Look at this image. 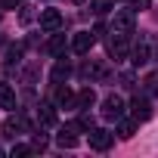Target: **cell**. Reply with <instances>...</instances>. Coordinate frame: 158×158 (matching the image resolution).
<instances>
[{
	"instance_id": "obj_1",
	"label": "cell",
	"mask_w": 158,
	"mask_h": 158,
	"mask_svg": "<svg viewBox=\"0 0 158 158\" xmlns=\"http://www.w3.org/2000/svg\"><path fill=\"white\" fill-rule=\"evenodd\" d=\"M133 28H136V10H115L112 31L115 34H133Z\"/></svg>"
},
{
	"instance_id": "obj_2",
	"label": "cell",
	"mask_w": 158,
	"mask_h": 158,
	"mask_svg": "<svg viewBox=\"0 0 158 158\" xmlns=\"http://www.w3.org/2000/svg\"><path fill=\"white\" fill-rule=\"evenodd\" d=\"M124 112H127V106H124V99H121V96H115V93H112V96H106V99H102V118H106V121H121V118H124Z\"/></svg>"
},
{
	"instance_id": "obj_3",
	"label": "cell",
	"mask_w": 158,
	"mask_h": 158,
	"mask_svg": "<svg viewBox=\"0 0 158 158\" xmlns=\"http://www.w3.org/2000/svg\"><path fill=\"white\" fill-rule=\"evenodd\" d=\"M127 37H130V34H115V31H112V37H109V56H112L115 62L127 59Z\"/></svg>"
},
{
	"instance_id": "obj_4",
	"label": "cell",
	"mask_w": 158,
	"mask_h": 158,
	"mask_svg": "<svg viewBox=\"0 0 158 158\" xmlns=\"http://www.w3.org/2000/svg\"><path fill=\"white\" fill-rule=\"evenodd\" d=\"M112 143H115V133H109V130H102V127H93V130H90V149L106 152Z\"/></svg>"
},
{
	"instance_id": "obj_5",
	"label": "cell",
	"mask_w": 158,
	"mask_h": 158,
	"mask_svg": "<svg viewBox=\"0 0 158 158\" xmlns=\"http://www.w3.org/2000/svg\"><path fill=\"white\" fill-rule=\"evenodd\" d=\"M93 44H96V34H90V31H77V34L71 37V50H74L77 56L90 53V50H93Z\"/></svg>"
},
{
	"instance_id": "obj_6",
	"label": "cell",
	"mask_w": 158,
	"mask_h": 158,
	"mask_svg": "<svg viewBox=\"0 0 158 158\" xmlns=\"http://www.w3.org/2000/svg\"><path fill=\"white\" fill-rule=\"evenodd\" d=\"M130 115H133L136 124H139V121H149V118H152V102H149L146 96H136V99L130 102Z\"/></svg>"
},
{
	"instance_id": "obj_7",
	"label": "cell",
	"mask_w": 158,
	"mask_h": 158,
	"mask_svg": "<svg viewBox=\"0 0 158 158\" xmlns=\"http://www.w3.org/2000/svg\"><path fill=\"white\" fill-rule=\"evenodd\" d=\"M149 59H152V44H149V40H139V44L130 50V62L139 68V65H146Z\"/></svg>"
},
{
	"instance_id": "obj_8",
	"label": "cell",
	"mask_w": 158,
	"mask_h": 158,
	"mask_svg": "<svg viewBox=\"0 0 158 158\" xmlns=\"http://www.w3.org/2000/svg\"><path fill=\"white\" fill-rule=\"evenodd\" d=\"M40 28L44 31H59L62 28V13L59 10H44L40 13Z\"/></svg>"
},
{
	"instance_id": "obj_9",
	"label": "cell",
	"mask_w": 158,
	"mask_h": 158,
	"mask_svg": "<svg viewBox=\"0 0 158 158\" xmlns=\"http://www.w3.org/2000/svg\"><path fill=\"white\" fill-rule=\"evenodd\" d=\"M81 77L84 81H99V77H106V65L102 62H87L81 68Z\"/></svg>"
},
{
	"instance_id": "obj_10",
	"label": "cell",
	"mask_w": 158,
	"mask_h": 158,
	"mask_svg": "<svg viewBox=\"0 0 158 158\" xmlns=\"http://www.w3.org/2000/svg\"><path fill=\"white\" fill-rule=\"evenodd\" d=\"M37 118H40V124H44V127H56V106H53V102H40Z\"/></svg>"
},
{
	"instance_id": "obj_11",
	"label": "cell",
	"mask_w": 158,
	"mask_h": 158,
	"mask_svg": "<svg viewBox=\"0 0 158 158\" xmlns=\"http://www.w3.org/2000/svg\"><path fill=\"white\" fill-rule=\"evenodd\" d=\"M74 96H77V93H74L71 87H65V84L56 87V106H65V109H68V106H74Z\"/></svg>"
},
{
	"instance_id": "obj_12",
	"label": "cell",
	"mask_w": 158,
	"mask_h": 158,
	"mask_svg": "<svg viewBox=\"0 0 158 158\" xmlns=\"http://www.w3.org/2000/svg\"><path fill=\"white\" fill-rule=\"evenodd\" d=\"M22 130H28L25 118H6V121H3V136H16V133H22Z\"/></svg>"
},
{
	"instance_id": "obj_13",
	"label": "cell",
	"mask_w": 158,
	"mask_h": 158,
	"mask_svg": "<svg viewBox=\"0 0 158 158\" xmlns=\"http://www.w3.org/2000/svg\"><path fill=\"white\" fill-rule=\"evenodd\" d=\"M96 102V93H93V87H84L81 93L74 96V109H90Z\"/></svg>"
},
{
	"instance_id": "obj_14",
	"label": "cell",
	"mask_w": 158,
	"mask_h": 158,
	"mask_svg": "<svg viewBox=\"0 0 158 158\" xmlns=\"http://www.w3.org/2000/svg\"><path fill=\"white\" fill-rule=\"evenodd\" d=\"M74 130H77V127H62V130H59V136H56V143H59L62 149H71V146H77V136H74Z\"/></svg>"
},
{
	"instance_id": "obj_15",
	"label": "cell",
	"mask_w": 158,
	"mask_h": 158,
	"mask_svg": "<svg viewBox=\"0 0 158 158\" xmlns=\"http://www.w3.org/2000/svg\"><path fill=\"white\" fill-rule=\"evenodd\" d=\"M0 109H16V93L10 84H0Z\"/></svg>"
},
{
	"instance_id": "obj_16",
	"label": "cell",
	"mask_w": 158,
	"mask_h": 158,
	"mask_svg": "<svg viewBox=\"0 0 158 158\" xmlns=\"http://www.w3.org/2000/svg\"><path fill=\"white\" fill-rule=\"evenodd\" d=\"M47 53H50V56H62V53H65V34H56V37L47 44Z\"/></svg>"
},
{
	"instance_id": "obj_17",
	"label": "cell",
	"mask_w": 158,
	"mask_h": 158,
	"mask_svg": "<svg viewBox=\"0 0 158 158\" xmlns=\"http://www.w3.org/2000/svg\"><path fill=\"white\" fill-rule=\"evenodd\" d=\"M143 90H146V96H158V71L146 74V81H143Z\"/></svg>"
},
{
	"instance_id": "obj_18",
	"label": "cell",
	"mask_w": 158,
	"mask_h": 158,
	"mask_svg": "<svg viewBox=\"0 0 158 158\" xmlns=\"http://www.w3.org/2000/svg\"><path fill=\"white\" fill-rule=\"evenodd\" d=\"M71 74V68H68V62H56V68H53V84H62L65 77Z\"/></svg>"
},
{
	"instance_id": "obj_19",
	"label": "cell",
	"mask_w": 158,
	"mask_h": 158,
	"mask_svg": "<svg viewBox=\"0 0 158 158\" xmlns=\"http://www.w3.org/2000/svg\"><path fill=\"white\" fill-rule=\"evenodd\" d=\"M133 130H136V121H124V118H121V124H118V136H121V139H130Z\"/></svg>"
},
{
	"instance_id": "obj_20",
	"label": "cell",
	"mask_w": 158,
	"mask_h": 158,
	"mask_svg": "<svg viewBox=\"0 0 158 158\" xmlns=\"http://www.w3.org/2000/svg\"><path fill=\"white\" fill-rule=\"evenodd\" d=\"M115 6V0H90V10L96 13V16H102V13H109Z\"/></svg>"
},
{
	"instance_id": "obj_21",
	"label": "cell",
	"mask_w": 158,
	"mask_h": 158,
	"mask_svg": "<svg viewBox=\"0 0 158 158\" xmlns=\"http://www.w3.org/2000/svg\"><path fill=\"white\" fill-rule=\"evenodd\" d=\"M19 59H22V47H10L6 50V65H19Z\"/></svg>"
},
{
	"instance_id": "obj_22",
	"label": "cell",
	"mask_w": 158,
	"mask_h": 158,
	"mask_svg": "<svg viewBox=\"0 0 158 158\" xmlns=\"http://www.w3.org/2000/svg\"><path fill=\"white\" fill-rule=\"evenodd\" d=\"M31 152H34V149H31V146H22V143L10 149V155H13V158H22V155H31Z\"/></svg>"
},
{
	"instance_id": "obj_23",
	"label": "cell",
	"mask_w": 158,
	"mask_h": 158,
	"mask_svg": "<svg viewBox=\"0 0 158 158\" xmlns=\"http://www.w3.org/2000/svg\"><path fill=\"white\" fill-rule=\"evenodd\" d=\"M31 149H34V152H44V149H47V136H44V133H37V136L31 139Z\"/></svg>"
},
{
	"instance_id": "obj_24",
	"label": "cell",
	"mask_w": 158,
	"mask_h": 158,
	"mask_svg": "<svg viewBox=\"0 0 158 158\" xmlns=\"http://www.w3.org/2000/svg\"><path fill=\"white\" fill-rule=\"evenodd\" d=\"M152 0H130V10H149Z\"/></svg>"
},
{
	"instance_id": "obj_25",
	"label": "cell",
	"mask_w": 158,
	"mask_h": 158,
	"mask_svg": "<svg viewBox=\"0 0 158 158\" xmlns=\"http://www.w3.org/2000/svg\"><path fill=\"white\" fill-rule=\"evenodd\" d=\"M0 6H6V10H16V6H22V0H0Z\"/></svg>"
},
{
	"instance_id": "obj_26",
	"label": "cell",
	"mask_w": 158,
	"mask_h": 158,
	"mask_svg": "<svg viewBox=\"0 0 158 158\" xmlns=\"http://www.w3.org/2000/svg\"><path fill=\"white\" fill-rule=\"evenodd\" d=\"M152 59H158V40H155V56H152Z\"/></svg>"
},
{
	"instance_id": "obj_27",
	"label": "cell",
	"mask_w": 158,
	"mask_h": 158,
	"mask_svg": "<svg viewBox=\"0 0 158 158\" xmlns=\"http://www.w3.org/2000/svg\"><path fill=\"white\" fill-rule=\"evenodd\" d=\"M74 3H84V0H74Z\"/></svg>"
},
{
	"instance_id": "obj_28",
	"label": "cell",
	"mask_w": 158,
	"mask_h": 158,
	"mask_svg": "<svg viewBox=\"0 0 158 158\" xmlns=\"http://www.w3.org/2000/svg\"><path fill=\"white\" fill-rule=\"evenodd\" d=\"M0 155H3V149H0Z\"/></svg>"
}]
</instances>
